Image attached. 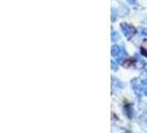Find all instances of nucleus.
<instances>
[{
  "mask_svg": "<svg viewBox=\"0 0 147 133\" xmlns=\"http://www.w3.org/2000/svg\"><path fill=\"white\" fill-rule=\"evenodd\" d=\"M121 28L123 30V32H124V35H125L127 38H131L132 36L135 35V28L131 26V24H128V23H122L121 24Z\"/></svg>",
  "mask_w": 147,
  "mask_h": 133,
  "instance_id": "nucleus-1",
  "label": "nucleus"
},
{
  "mask_svg": "<svg viewBox=\"0 0 147 133\" xmlns=\"http://www.w3.org/2000/svg\"><path fill=\"white\" fill-rule=\"evenodd\" d=\"M112 56H115V57H119V56H126V51L118 47V45H113L112 47Z\"/></svg>",
  "mask_w": 147,
  "mask_h": 133,
  "instance_id": "nucleus-2",
  "label": "nucleus"
},
{
  "mask_svg": "<svg viewBox=\"0 0 147 133\" xmlns=\"http://www.w3.org/2000/svg\"><path fill=\"white\" fill-rule=\"evenodd\" d=\"M127 2L129 5H137V1L136 0H127Z\"/></svg>",
  "mask_w": 147,
  "mask_h": 133,
  "instance_id": "nucleus-5",
  "label": "nucleus"
},
{
  "mask_svg": "<svg viewBox=\"0 0 147 133\" xmlns=\"http://www.w3.org/2000/svg\"><path fill=\"white\" fill-rule=\"evenodd\" d=\"M119 39V36H118L117 32H115V31H113L112 32V40L113 41H116V40H118Z\"/></svg>",
  "mask_w": 147,
  "mask_h": 133,
  "instance_id": "nucleus-3",
  "label": "nucleus"
},
{
  "mask_svg": "<svg viewBox=\"0 0 147 133\" xmlns=\"http://www.w3.org/2000/svg\"><path fill=\"white\" fill-rule=\"evenodd\" d=\"M140 33L142 36H147V28H140Z\"/></svg>",
  "mask_w": 147,
  "mask_h": 133,
  "instance_id": "nucleus-4",
  "label": "nucleus"
}]
</instances>
